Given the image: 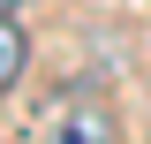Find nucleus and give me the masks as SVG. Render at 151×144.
I'll return each mask as SVG.
<instances>
[{"mask_svg":"<svg viewBox=\"0 0 151 144\" xmlns=\"http://www.w3.org/2000/svg\"><path fill=\"white\" fill-rule=\"evenodd\" d=\"M45 144H121L113 106H98V99H68V106L45 121Z\"/></svg>","mask_w":151,"mask_h":144,"instance_id":"obj_1","label":"nucleus"},{"mask_svg":"<svg viewBox=\"0 0 151 144\" xmlns=\"http://www.w3.org/2000/svg\"><path fill=\"white\" fill-rule=\"evenodd\" d=\"M0 8H15V0H0Z\"/></svg>","mask_w":151,"mask_h":144,"instance_id":"obj_3","label":"nucleus"},{"mask_svg":"<svg viewBox=\"0 0 151 144\" xmlns=\"http://www.w3.org/2000/svg\"><path fill=\"white\" fill-rule=\"evenodd\" d=\"M30 68V31L15 23V8H0V91Z\"/></svg>","mask_w":151,"mask_h":144,"instance_id":"obj_2","label":"nucleus"}]
</instances>
